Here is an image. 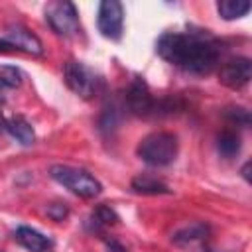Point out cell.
<instances>
[{"label": "cell", "mask_w": 252, "mask_h": 252, "mask_svg": "<svg viewBox=\"0 0 252 252\" xmlns=\"http://www.w3.org/2000/svg\"><path fill=\"white\" fill-rule=\"evenodd\" d=\"M118 222V215L112 207L108 205H98L93 209L91 217H89V224L93 226V230H102L106 226H112Z\"/></svg>", "instance_id": "obj_13"}, {"label": "cell", "mask_w": 252, "mask_h": 252, "mask_svg": "<svg viewBox=\"0 0 252 252\" xmlns=\"http://www.w3.org/2000/svg\"><path fill=\"white\" fill-rule=\"evenodd\" d=\"M118 122H120L118 106H116L114 102H112V104H108V106H104L102 116H100V120H98V128H100L104 134H110V132L118 126Z\"/></svg>", "instance_id": "obj_17"}, {"label": "cell", "mask_w": 252, "mask_h": 252, "mask_svg": "<svg viewBox=\"0 0 252 252\" xmlns=\"http://www.w3.org/2000/svg\"><path fill=\"white\" fill-rule=\"evenodd\" d=\"M4 130L14 138L18 140L22 146H30L35 142V132H33V126L24 118V116H12L6 120L4 124Z\"/></svg>", "instance_id": "obj_11"}, {"label": "cell", "mask_w": 252, "mask_h": 252, "mask_svg": "<svg viewBox=\"0 0 252 252\" xmlns=\"http://www.w3.org/2000/svg\"><path fill=\"white\" fill-rule=\"evenodd\" d=\"M108 250H110V252H126L116 240H110V242H108Z\"/></svg>", "instance_id": "obj_21"}, {"label": "cell", "mask_w": 252, "mask_h": 252, "mask_svg": "<svg viewBox=\"0 0 252 252\" xmlns=\"http://www.w3.org/2000/svg\"><path fill=\"white\" fill-rule=\"evenodd\" d=\"M4 124H6V120L2 118V112H0V130H4Z\"/></svg>", "instance_id": "obj_24"}, {"label": "cell", "mask_w": 252, "mask_h": 252, "mask_svg": "<svg viewBox=\"0 0 252 252\" xmlns=\"http://www.w3.org/2000/svg\"><path fill=\"white\" fill-rule=\"evenodd\" d=\"M207 232H209V228H207L205 224H201V222H193V224H189V226L177 230V232L171 236V240H173L175 244H189V242H195V240L205 238Z\"/></svg>", "instance_id": "obj_16"}, {"label": "cell", "mask_w": 252, "mask_h": 252, "mask_svg": "<svg viewBox=\"0 0 252 252\" xmlns=\"http://www.w3.org/2000/svg\"><path fill=\"white\" fill-rule=\"evenodd\" d=\"M126 106L136 116H159V100H156L142 77H136L126 91Z\"/></svg>", "instance_id": "obj_6"}, {"label": "cell", "mask_w": 252, "mask_h": 252, "mask_svg": "<svg viewBox=\"0 0 252 252\" xmlns=\"http://www.w3.org/2000/svg\"><path fill=\"white\" fill-rule=\"evenodd\" d=\"M217 12L222 20H236L250 12V2L246 0H220L217 2Z\"/></svg>", "instance_id": "obj_14"}, {"label": "cell", "mask_w": 252, "mask_h": 252, "mask_svg": "<svg viewBox=\"0 0 252 252\" xmlns=\"http://www.w3.org/2000/svg\"><path fill=\"white\" fill-rule=\"evenodd\" d=\"M136 152L140 159L146 161L148 165L161 167V165H169L177 158L179 142L169 132H152L140 140Z\"/></svg>", "instance_id": "obj_2"}, {"label": "cell", "mask_w": 252, "mask_h": 252, "mask_svg": "<svg viewBox=\"0 0 252 252\" xmlns=\"http://www.w3.org/2000/svg\"><path fill=\"white\" fill-rule=\"evenodd\" d=\"M242 177H244L246 181H250V161H246V163L242 165Z\"/></svg>", "instance_id": "obj_23"}, {"label": "cell", "mask_w": 252, "mask_h": 252, "mask_svg": "<svg viewBox=\"0 0 252 252\" xmlns=\"http://www.w3.org/2000/svg\"><path fill=\"white\" fill-rule=\"evenodd\" d=\"M156 51L161 59L183 71L205 75L215 69L222 49L209 32H167L159 35Z\"/></svg>", "instance_id": "obj_1"}, {"label": "cell", "mask_w": 252, "mask_h": 252, "mask_svg": "<svg viewBox=\"0 0 252 252\" xmlns=\"http://www.w3.org/2000/svg\"><path fill=\"white\" fill-rule=\"evenodd\" d=\"M252 77V61L248 57H232L219 69V81L228 89H242Z\"/></svg>", "instance_id": "obj_8"}, {"label": "cell", "mask_w": 252, "mask_h": 252, "mask_svg": "<svg viewBox=\"0 0 252 252\" xmlns=\"http://www.w3.org/2000/svg\"><path fill=\"white\" fill-rule=\"evenodd\" d=\"M63 77H65V83L67 87L79 94L81 98H91L96 89H98V79L96 75L87 67L83 65L81 61H75V59H69L65 65H63Z\"/></svg>", "instance_id": "obj_5"}, {"label": "cell", "mask_w": 252, "mask_h": 252, "mask_svg": "<svg viewBox=\"0 0 252 252\" xmlns=\"http://www.w3.org/2000/svg\"><path fill=\"white\" fill-rule=\"evenodd\" d=\"M98 32L108 39H120L124 30V8L118 0H104L98 4L96 14Z\"/></svg>", "instance_id": "obj_7"}, {"label": "cell", "mask_w": 252, "mask_h": 252, "mask_svg": "<svg viewBox=\"0 0 252 252\" xmlns=\"http://www.w3.org/2000/svg\"><path fill=\"white\" fill-rule=\"evenodd\" d=\"M217 152L226 159L238 156V152H240V136L236 132H230V130L220 132L217 136Z\"/></svg>", "instance_id": "obj_15"}, {"label": "cell", "mask_w": 252, "mask_h": 252, "mask_svg": "<svg viewBox=\"0 0 252 252\" xmlns=\"http://www.w3.org/2000/svg\"><path fill=\"white\" fill-rule=\"evenodd\" d=\"M22 83V73L16 67H2L0 69V89H14Z\"/></svg>", "instance_id": "obj_18"}, {"label": "cell", "mask_w": 252, "mask_h": 252, "mask_svg": "<svg viewBox=\"0 0 252 252\" xmlns=\"http://www.w3.org/2000/svg\"><path fill=\"white\" fill-rule=\"evenodd\" d=\"M130 185L136 193H142V195H167V193H171V189L163 181H159L152 175H136Z\"/></svg>", "instance_id": "obj_12"}, {"label": "cell", "mask_w": 252, "mask_h": 252, "mask_svg": "<svg viewBox=\"0 0 252 252\" xmlns=\"http://www.w3.org/2000/svg\"><path fill=\"white\" fill-rule=\"evenodd\" d=\"M47 215L53 219V220H63L67 215H69V209L65 203H51L47 207Z\"/></svg>", "instance_id": "obj_20"}, {"label": "cell", "mask_w": 252, "mask_h": 252, "mask_svg": "<svg viewBox=\"0 0 252 252\" xmlns=\"http://www.w3.org/2000/svg\"><path fill=\"white\" fill-rule=\"evenodd\" d=\"M45 20L49 28L63 37L77 35L81 32L79 14L73 2H51L45 6Z\"/></svg>", "instance_id": "obj_4"}, {"label": "cell", "mask_w": 252, "mask_h": 252, "mask_svg": "<svg viewBox=\"0 0 252 252\" xmlns=\"http://www.w3.org/2000/svg\"><path fill=\"white\" fill-rule=\"evenodd\" d=\"M8 51H16L6 39H0V53H8Z\"/></svg>", "instance_id": "obj_22"}, {"label": "cell", "mask_w": 252, "mask_h": 252, "mask_svg": "<svg viewBox=\"0 0 252 252\" xmlns=\"http://www.w3.org/2000/svg\"><path fill=\"white\" fill-rule=\"evenodd\" d=\"M226 118L230 122H234L236 126H248L250 124V112L242 106H236V108H228L226 110Z\"/></svg>", "instance_id": "obj_19"}, {"label": "cell", "mask_w": 252, "mask_h": 252, "mask_svg": "<svg viewBox=\"0 0 252 252\" xmlns=\"http://www.w3.org/2000/svg\"><path fill=\"white\" fill-rule=\"evenodd\" d=\"M4 39L16 49V51H26V53H33V55H41L43 53V43L41 39L32 33L28 28L16 24V26H10Z\"/></svg>", "instance_id": "obj_9"}, {"label": "cell", "mask_w": 252, "mask_h": 252, "mask_svg": "<svg viewBox=\"0 0 252 252\" xmlns=\"http://www.w3.org/2000/svg\"><path fill=\"white\" fill-rule=\"evenodd\" d=\"M14 238L28 252H51L53 250V242L32 226H18L14 230Z\"/></svg>", "instance_id": "obj_10"}, {"label": "cell", "mask_w": 252, "mask_h": 252, "mask_svg": "<svg viewBox=\"0 0 252 252\" xmlns=\"http://www.w3.org/2000/svg\"><path fill=\"white\" fill-rule=\"evenodd\" d=\"M49 175L59 185L67 187L71 193H75V195H79L83 199H93L102 191L100 181L96 177H93L89 171L79 169V167L55 163V165L49 167Z\"/></svg>", "instance_id": "obj_3"}]
</instances>
